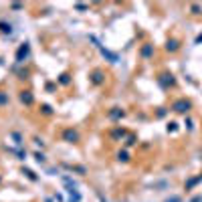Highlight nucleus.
Segmentation results:
<instances>
[{
  "label": "nucleus",
  "mask_w": 202,
  "mask_h": 202,
  "mask_svg": "<svg viewBox=\"0 0 202 202\" xmlns=\"http://www.w3.org/2000/svg\"><path fill=\"white\" fill-rule=\"evenodd\" d=\"M91 40H93L95 45H97V49L101 51V55H103V57H107L109 61H111V63H115V61H117V55H113V53H109V51H105L103 47H101V45H99V43H97V39H95V36H91Z\"/></svg>",
  "instance_id": "f257e3e1"
},
{
  "label": "nucleus",
  "mask_w": 202,
  "mask_h": 202,
  "mask_svg": "<svg viewBox=\"0 0 202 202\" xmlns=\"http://www.w3.org/2000/svg\"><path fill=\"white\" fill-rule=\"evenodd\" d=\"M166 202H180V198H178V196H174V198H170V200H166Z\"/></svg>",
  "instance_id": "f03ea898"
}]
</instances>
